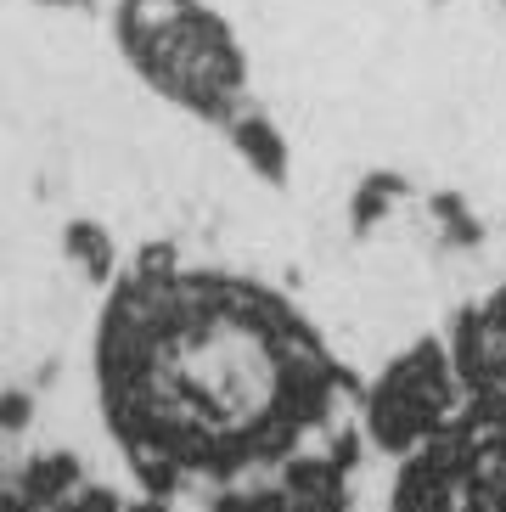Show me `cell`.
Returning a JSON list of instances; mask_svg holds the SVG:
<instances>
[{
	"mask_svg": "<svg viewBox=\"0 0 506 512\" xmlns=\"http://www.w3.org/2000/svg\"><path fill=\"white\" fill-rule=\"evenodd\" d=\"M304 338L270 299L214 276L135 282L107 321L102 389L152 456L225 467L259 456L310 406Z\"/></svg>",
	"mask_w": 506,
	"mask_h": 512,
	"instance_id": "obj_1",
	"label": "cell"
},
{
	"mask_svg": "<svg viewBox=\"0 0 506 512\" xmlns=\"http://www.w3.org/2000/svg\"><path fill=\"white\" fill-rule=\"evenodd\" d=\"M119 40L135 74L197 119H231L242 102V51L203 0H124Z\"/></svg>",
	"mask_w": 506,
	"mask_h": 512,
	"instance_id": "obj_2",
	"label": "cell"
},
{
	"mask_svg": "<svg viewBox=\"0 0 506 512\" xmlns=\"http://www.w3.org/2000/svg\"><path fill=\"white\" fill-rule=\"evenodd\" d=\"M394 512H506V400L462 439H439L411 467Z\"/></svg>",
	"mask_w": 506,
	"mask_h": 512,
	"instance_id": "obj_3",
	"label": "cell"
},
{
	"mask_svg": "<svg viewBox=\"0 0 506 512\" xmlns=\"http://www.w3.org/2000/svg\"><path fill=\"white\" fill-rule=\"evenodd\" d=\"M456 355H462V372L473 377V383H495V389H506V293L495 304H484V310L467 321Z\"/></svg>",
	"mask_w": 506,
	"mask_h": 512,
	"instance_id": "obj_4",
	"label": "cell"
}]
</instances>
